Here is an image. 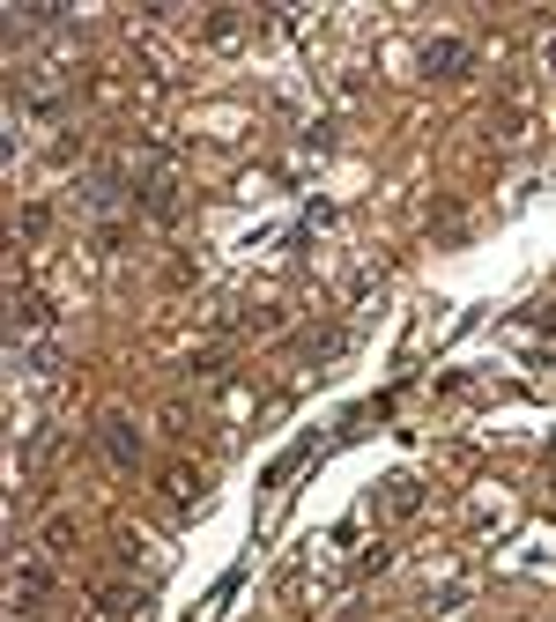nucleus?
<instances>
[{"mask_svg": "<svg viewBox=\"0 0 556 622\" xmlns=\"http://www.w3.org/2000/svg\"><path fill=\"white\" fill-rule=\"evenodd\" d=\"M475 67H482V52L468 38H424V52H416V75L424 82H468Z\"/></svg>", "mask_w": 556, "mask_h": 622, "instance_id": "f257e3e1", "label": "nucleus"}, {"mask_svg": "<svg viewBox=\"0 0 556 622\" xmlns=\"http://www.w3.org/2000/svg\"><path fill=\"white\" fill-rule=\"evenodd\" d=\"M97 453L112 459L119 474H141V467H149V445H141V422H134V415H97Z\"/></svg>", "mask_w": 556, "mask_h": 622, "instance_id": "f03ea898", "label": "nucleus"}, {"mask_svg": "<svg viewBox=\"0 0 556 622\" xmlns=\"http://www.w3.org/2000/svg\"><path fill=\"white\" fill-rule=\"evenodd\" d=\"M52 593H60L52 563H45V556H15V571H8V600H15V615H45Z\"/></svg>", "mask_w": 556, "mask_h": 622, "instance_id": "7ed1b4c3", "label": "nucleus"}, {"mask_svg": "<svg viewBox=\"0 0 556 622\" xmlns=\"http://www.w3.org/2000/svg\"><path fill=\"white\" fill-rule=\"evenodd\" d=\"M379 511H386V519L424 511V482H416V474H386V482H379Z\"/></svg>", "mask_w": 556, "mask_h": 622, "instance_id": "20e7f679", "label": "nucleus"}, {"mask_svg": "<svg viewBox=\"0 0 556 622\" xmlns=\"http://www.w3.org/2000/svg\"><path fill=\"white\" fill-rule=\"evenodd\" d=\"M460 238H468V207L438 201V207H430V245H460Z\"/></svg>", "mask_w": 556, "mask_h": 622, "instance_id": "39448f33", "label": "nucleus"}, {"mask_svg": "<svg viewBox=\"0 0 556 622\" xmlns=\"http://www.w3.org/2000/svg\"><path fill=\"white\" fill-rule=\"evenodd\" d=\"M45 230H52V207H38V201H30V207H23V223H15V238H23V245H38Z\"/></svg>", "mask_w": 556, "mask_h": 622, "instance_id": "423d86ee", "label": "nucleus"}, {"mask_svg": "<svg viewBox=\"0 0 556 622\" xmlns=\"http://www.w3.org/2000/svg\"><path fill=\"white\" fill-rule=\"evenodd\" d=\"M45 541H52V548H67V556H75V548H83V526H75V519H45Z\"/></svg>", "mask_w": 556, "mask_h": 622, "instance_id": "0eeeda50", "label": "nucleus"}, {"mask_svg": "<svg viewBox=\"0 0 556 622\" xmlns=\"http://www.w3.org/2000/svg\"><path fill=\"white\" fill-rule=\"evenodd\" d=\"M164 497H172V504L201 497V474H193V467H178V474H164Z\"/></svg>", "mask_w": 556, "mask_h": 622, "instance_id": "6e6552de", "label": "nucleus"}, {"mask_svg": "<svg viewBox=\"0 0 556 622\" xmlns=\"http://www.w3.org/2000/svg\"><path fill=\"white\" fill-rule=\"evenodd\" d=\"M238 30H245V15H230V8L208 15V45H238Z\"/></svg>", "mask_w": 556, "mask_h": 622, "instance_id": "1a4fd4ad", "label": "nucleus"}, {"mask_svg": "<svg viewBox=\"0 0 556 622\" xmlns=\"http://www.w3.org/2000/svg\"><path fill=\"white\" fill-rule=\"evenodd\" d=\"M519 327H527V333H542V341H549V333H556V304H542V312H527Z\"/></svg>", "mask_w": 556, "mask_h": 622, "instance_id": "9d476101", "label": "nucleus"}, {"mask_svg": "<svg viewBox=\"0 0 556 622\" xmlns=\"http://www.w3.org/2000/svg\"><path fill=\"white\" fill-rule=\"evenodd\" d=\"M549 474H556V445H549Z\"/></svg>", "mask_w": 556, "mask_h": 622, "instance_id": "9b49d317", "label": "nucleus"}, {"mask_svg": "<svg viewBox=\"0 0 556 622\" xmlns=\"http://www.w3.org/2000/svg\"><path fill=\"white\" fill-rule=\"evenodd\" d=\"M549 67H556V45H549Z\"/></svg>", "mask_w": 556, "mask_h": 622, "instance_id": "f8f14e48", "label": "nucleus"}]
</instances>
